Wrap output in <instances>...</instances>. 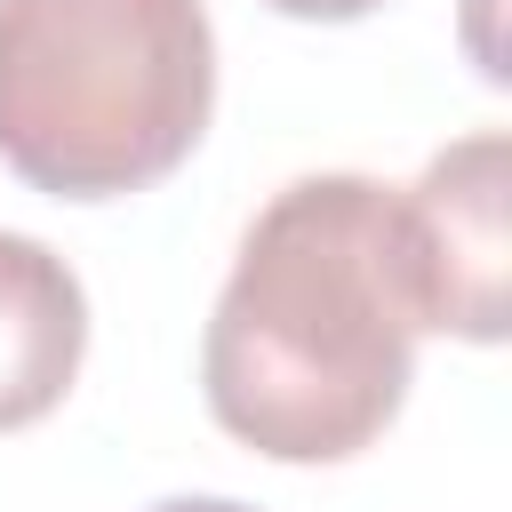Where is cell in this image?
<instances>
[{"mask_svg":"<svg viewBox=\"0 0 512 512\" xmlns=\"http://www.w3.org/2000/svg\"><path fill=\"white\" fill-rule=\"evenodd\" d=\"M400 224L376 176L280 184L208 312V416L272 464H344L384 440L416 376Z\"/></svg>","mask_w":512,"mask_h":512,"instance_id":"6da1fadb","label":"cell"},{"mask_svg":"<svg viewBox=\"0 0 512 512\" xmlns=\"http://www.w3.org/2000/svg\"><path fill=\"white\" fill-rule=\"evenodd\" d=\"M216 112L200 0H0V168L48 200H128Z\"/></svg>","mask_w":512,"mask_h":512,"instance_id":"7a4b0ae2","label":"cell"},{"mask_svg":"<svg viewBox=\"0 0 512 512\" xmlns=\"http://www.w3.org/2000/svg\"><path fill=\"white\" fill-rule=\"evenodd\" d=\"M512 176V144L504 128H472L448 152L424 160V176L408 192H392V224H400V280L416 304V328L464 336V344H496L504 336V184Z\"/></svg>","mask_w":512,"mask_h":512,"instance_id":"3957f363","label":"cell"},{"mask_svg":"<svg viewBox=\"0 0 512 512\" xmlns=\"http://www.w3.org/2000/svg\"><path fill=\"white\" fill-rule=\"evenodd\" d=\"M88 352V296L80 272L32 240V232H0V432L40 424Z\"/></svg>","mask_w":512,"mask_h":512,"instance_id":"277c9868","label":"cell"},{"mask_svg":"<svg viewBox=\"0 0 512 512\" xmlns=\"http://www.w3.org/2000/svg\"><path fill=\"white\" fill-rule=\"evenodd\" d=\"M264 8H280V16H296V24H360V16H376L384 0H264Z\"/></svg>","mask_w":512,"mask_h":512,"instance_id":"5b68a950","label":"cell"},{"mask_svg":"<svg viewBox=\"0 0 512 512\" xmlns=\"http://www.w3.org/2000/svg\"><path fill=\"white\" fill-rule=\"evenodd\" d=\"M144 512H256V504H240V496H160Z\"/></svg>","mask_w":512,"mask_h":512,"instance_id":"8992f818","label":"cell"}]
</instances>
